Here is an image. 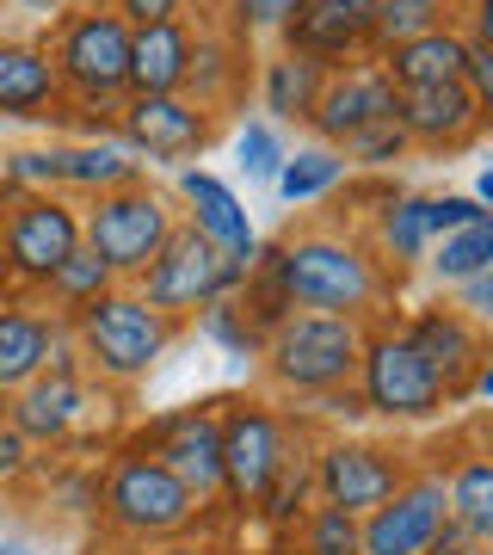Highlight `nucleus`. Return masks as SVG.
Returning a JSON list of instances; mask_svg holds the SVG:
<instances>
[{"mask_svg": "<svg viewBox=\"0 0 493 555\" xmlns=\"http://www.w3.org/2000/svg\"><path fill=\"white\" fill-rule=\"evenodd\" d=\"M241 266L229 254H217L210 241L197 235V229H185L179 222L173 235H167V247H160L148 266H142L137 278H130V291H137L155 315H167V321H192L197 309H210V302H222V297H235L241 291Z\"/></svg>", "mask_w": 493, "mask_h": 555, "instance_id": "6e6552de", "label": "nucleus"}, {"mask_svg": "<svg viewBox=\"0 0 493 555\" xmlns=\"http://www.w3.org/2000/svg\"><path fill=\"white\" fill-rule=\"evenodd\" d=\"M376 62H382V75L394 80V93H407V87H438V80H463V25H438L426 38L376 50Z\"/></svg>", "mask_w": 493, "mask_h": 555, "instance_id": "a878e982", "label": "nucleus"}, {"mask_svg": "<svg viewBox=\"0 0 493 555\" xmlns=\"http://www.w3.org/2000/svg\"><path fill=\"white\" fill-rule=\"evenodd\" d=\"M382 118H394V80L382 75L376 56H358V62L327 68L321 100H315V112H309V130H315V142H327V149H346L358 130H371V124H382Z\"/></svg>", "mask_w": 493, "mask_h": 555, "instance_id": "4468645a", "label": "nucleus"}, {"mask_svg": "<svg viewBox=\"0 0 493 555\" xmlns=\"http://www.w3.org/2000/svg\"><path fill=\"white\" fill-rule=\"evenodd\" d=\"M290 414H277L265 401H222V500L241 518H254L259 488L272 481L277 456L290 444Z\"/></svg>", "mask_w": 493, "mask_h": 555, "instance_id": "9d476101", "label": "nucleus"}, {"mask_svg": "<svg viewBox=\"0 0 493 555\" xmlns=\"http://www.w3.org/2000/svg\"><path fill=\"white\" fill-rule=\"evenodd\" d=\"M284 537H290V555H358V518L339 506H321V500Z\"/></svg>", "mask_w": 493, "mask_h": 555, "instance_id": "f704fd0d", "label": "nucleus"}, {"mask_svg": "<svg viewBox=\"0 0 493 555\" xmlns=\"http://www.w3.org/2000/svg\"><path fill=\"white\" fill-rule=\"evenodd\" d=\"M0 555H31V550H25V543H0Z\"/></svg>", "mask_w": 493, "mask_h": 555, "instance_id": "3c124183", "label": "nucleus"}, {"mask_svg": "<svg viewBox=\"0 0 493 555\" xmlns=\"http://www.w3.org/2000/svg\"><path fill=\"white\" fill-rule=\"evenodd\" d=\"M438 25H456V0H376V25H371V56L394 50L407 38H426Z\"/></svg>", "mask_w": 493, "mask_h": 555, "instance_id": "473e14b6", "label": "nucleus"}, {"mask_svg": "<svg viewBox=\"0 0 493 555\" xmlns=\"http://www.w3.org/2000/svg\"><path fill=\"white\" fill-rule=\"evenodd\" d=\"M481 550H488V537H475V531H463L456 518H444V525H438V537L419 555H481Z\"/></svg>", "mask_w": 493, "mask_h": 555, "instance_id": "a18cd8bd", "label": "nucleus"}, {"mask_svg": "<svg viewBox=\"0 0 493 555\" xmlns=\"http://www.w3.org/2000/svg\"><path fill=\"white\" fill-rule=\"evenodd\" d=\"M284 155H290V149L277 142V124L247 118V124L235 130V167H241L247 179H254V185H272L277 167H284Z\"/></svg>", "mask_w": 493, "mask_h": 555, "instance_id": "4c0bfd02", "label": "nucleus"}, {"mask_svg": "<svg viewBox=\"0 0 493 555\" xmlns=\"http://www.w3.org/2000/svg\"><path fill=\"white\" fill-rule=\"evenodd\" d=\"M105 7H112L130 31H137V25H160V20H185L179 0H105Z\"/></svg>", "mask_w": 493, "mask_h": 555, "instance_id": "c03bdc74", "label": "nucleus"}, {"mask_svg": "<svg viewBox=\"0 0 493 555\" xmlns=\"http://www.w3.org/2000/svg\"><path fill=\"white\" fill-rule=\"evenodd\" d=\"M358 352H364V321L290 309L265 334L259 364H265V383L277 396L309 401V396H327V389H346L358 377Z\"/></svg>", "mask_w": 493, "mask_h": 555, "instance_id": "7ed1b4c3", "label": "nucleus"}, {"mask_svg": "<svg viewBox=\"0 0 493 555\" xmlns=\"http://www.w3.org/2000/svg\"><path fill=\"white\" fill-rule=\"evenodd\" d=\"M93 513L105 518V531L130 537V543H173L210 506H197V494L167 463H155V456H142V451H118L112 469H105V481H99Z\"/></svg>", "mask_w": 493, "mask_h": 555, "instance_id": "39448f33", "label": "nucleus"}, {"mask_svg": "<svg viewBox=\"0 0 493 555\" xmlns=\"http://www.w3.org/2000/svg\"><path fill=\"white\" fill-rule=\"evenodd\" d=\"M62 327H68V339H75L80 364H87L93 377L118 383V389L142 383L160 358H167V346L179 339V321L155 315L130 284L105 291V297L87 302V309H75V321H62Z\"/></svg>", "mask_w": 493, "mask_h": 555, "instance_id": "f03ea898", "label": "nucleus"}, {"mask_svg": "<svg viewBox=\"0 0 493 555\" xmlns=\"http://www.w3.org/2000/svg\"><path fill=\"white\" fill-rule=\"evenodd\" d=\"M62 105V80L43 43H0V118H50Z\"/></svg>", "mask_w": 493, "mask_h": 555, "instance_id": "393cba45", "label": "nucleus"}, {"mask_svg": "<svg viewBox=\"0 0 493 555\" xmlns=\"http://www.w3.org/2000/svg\"><path fill=\"white\" fill-rule=\"evenodd\" d=\"M130 179H142V160L124 149V142H68L62 149V192H87V198H99V192H118V185H130Z\"/></svg>", "mask_w": 493, "mask_h": 555, "instance_id": "c85d7f7f", "label": "nucleus"}, {"mask_svg": "<svg viewBox=\"0 0 493 555\" xmlns=\"http://www.w3.org/2000/svg\"><path fill=\"white\" fill-rule=\"evenodd\" d=\"M259 266L272 272L284 302L290 309H309V315L371 321L376 302L389 297V266L352 229H302V235H284L272 247H259Z\"/></svg>", "mask_w": 493, "mask_h": 555, "instance_id": "f257e3e1", "label": "nucleus"}, {"mask_svg": "<svg viewBox=\"0 0 493 555\" xmlns=\"http://www.w3.org/2000/svg\"><path fill=\"white\" fill-rule=\"evenodd\" d=\"M451 309L456 315H469V321H488L493 315V272H475V278H463V284H451Z\"/></svg>", "mask_w": 493, "mask_h": 555, "instance_id": "37998d69", "label": "nucleus"}, {"mask_svg": "<svg viewBox=\"0 0 493 555\" xmlns=\"http://www.w3.org/2000/svg\"><path fill=\"white\" fill-rule=\"evenodd\" d=\"M130 451L167 463L197 494V506H217L222 500V401H197V408H173V414L148 420V433Z\"/></svg>", "mask_w": 493, "mask_h": 555, "instance_id": "9b49d317", "label": "nucleus"}, {"mask_svg": "<svg viewBox=\"0 0 493 555\" xmlns=\"http://www.w3.org/2000/svg\"><path fill=\"white\" fill-rule=\"evenodd\" d=\"M339 155H346V167H394V160H407L414 149H407V137H401V124L382 118V124H371V130H358Z\"/></svg>", "mask_w": 493, "mask_h": 555, "instance_id": "58836bf2", "label": "nucleus"}, {"mask_svg": "<svg viewBox=\"0 0 493 555\" xmlns=\"http://www.w3.org/2000/svg\"><path fill=\"white\" fill-rule=\"evenodd\" d=\"M0 179H13L20 192H62V149H13L0 160Z\"/></svg>", "mask_w": 493, "mask_h": 555, "instance_id": "ea45409f", "label": "nucleus"}, {"mask_svg": "<svg viewBox=\"0 0 493 555\" xmlns=\"http://www.w3.org/2000/svg\"><path fill=\"white\" fill-rule=\"evenodd\" d=\"M179 192V222L185 229H197V235L210 241L217 254H229L241 266V272H254L259 259V235H254V217H247V204H241V192L229 185L222 173H210V167H179L173 179Z\"/></svg>", "mask_w": 493, "mask_h": 555, "instance_id": "dca6fc26", "label": "nucleus"}, {"mask_svg": "<svg viewBox=\"0 0 493 555\" xmlns=\"http://www.w3.org/2000/svg\"><path fill=\"white\" fill-rule=\"evenodd\" d=\"M444 476L438 469H414L376 513L358 518V555H419L444 525Z\"/></svg>", "mask_w": 493, "mask_h": 555, "instance_id": "2eb2a0df", "label": "nucleus"}, {"mask_svg": "<svg viewBox=\"0 0 493 555\" xmlns=\"http://www.w3.org/2000/svg\"><path fill=\"white\" fill-rule=\"evenodd\" d=\"M309 506H315V438L302 433V426H290V444H284V456H277L272 481L259 488L254 518L265 525V531H290Z\"/></svg>", "mask_w": 493, "mask_h": 555, "instance_id": "b1692460", "label": "nucleus"}, {"mask_svg": "<svg viewBox=\"0 0 493 555\" xmlns=\"http://www.w3.org/2000/svg\"><path fill=\"white\" fill-rule=\"evenodd\" d=\"M20 297V284H13V266H7V247H0V302Z\"/></svg>", "mask_w": 493, "mask_h": 555, "instance_id": "8fccbe9b", "label": "nucleus"}, {"mask_svg": "<svg viewBox=\"0 0 493 555\" xmlns=\"http://www.w3.org/2000/svg\"><path fill=\"white\" fill-rule=\"evenodd\" d=\"M309 414H334V420H364V401H358V389L346 383V389H327V396H309Z\"/></svg>", "mask_w": 493, "mask_h": 555, "instance_id": "49530a36", "label": "nucleus"}, {"mask_svg": "<svg viewBox=\"0 0 493 555\" xmlns=\"http://www.w3.org/2000/svg\"><path fill=\"white\" fill-rule=\"evenodd\" d=\"M426 272L451 291V284H463V278L475 272H493V217L469 222V229H451V235H438L432 247H426Z\"/></svg>", "mask_w": 493, "mask_h": 555, "instance_id": "7c9ffc66", "label": "nucleus"}, {"mask_svg": "<svg viewBox=\"0 0 493 555\" xmlns=\"http://www.w3.org/2000/svg\"><path fill=\"white\" fill-rule=\"evenodd\" d=\"M0 247H7L20 297H38L62 259L80 247V204H68L62 192H25L0 217Z\"/></svg>", "mask_w": 493, "mask_h": 555, "instance_id": "1a4fd4ad", "label": "nucleus"}, {"mask_svg": "<svg viewBox=\"0 0 493 555\" xmlns=\"http://www.w3.org/2000/svg\"><path fill=\"white\" fill-rule=\"evenodd\" d=\"M371 25H376V0H309L290 25H284V50L339 68V62L371 56Z\"/></svg>", "mask_w": 493, "mask_h": 555, "instance_id": "6ab92c4d", "label": "nucleus"}, {"mask_svg": "<svg viewBox=\"0 0 493 555\" xmlns=\"http://www.w3.org/2000/svg\"><path fill=\"white\" fill-rule=\"evenodd\" d=\"M197 50L192 20H160L130 31V93H185Z\"/></svg>", "mask_w": 493, "mask_h": 555, "instance_id": "4be33fe9", "label": "nucleus"}, {"mask_svg": "<svg viewBox=\"0 0 493 555\" xmlns=\"http://www.w3.org/2000/svg\"><path fill=\"white\" fill-rule=\"evenodd\" d=\"M364 414L389 420V426H419V420H438L451 408L444 383L426 358L407 346V334L394 321H364V352H358V377H352Z\"/></svg>", "mask_w": 493, "mask_h": 555, "instance_id": "0eeeda50", "label": "nucleus"}, {"mask_svg": "<svg viewBox=\"0 0 493 555\" xmlns=\"http://www.w3.org/2000/svg\"><path fill=\"white\" fill-rule=\"evenodd\" d=\"M401 334H407V346H414V352L438 371L444 396H451V401H469V371L488 358L481 321L456 315L451 302H432V309H419V315L401 321Z\"/></svg>", "mask_w": 493, "mask_h": 555, "instance_id": "a211bd4d", "label": "nucleus"}, {"mask_svg": "<svg viewBox=\"0 0 493 555\" xmlns=\"http://www.w3.org/2000/svg\"><path fill=\"white\" fill-rule=\"evenodd\" d=\"M50 68L62 80V100L80 112H118L130 93V25L112 7H68L50 31Z\"/></svg>", "mask_w": 493, "mask_h": 555, "instance_id": "20e7f679", "label": "nucleus"}, {"mask_svg": "<svg viewBox=\"0 0 493 555\" xmlns=\"http://www.w3.org/2000/svg\"><path fill=\"white\" fill-rule=\"evenodd\" d=\"M179 7H185L192 20H217V13H222V0H179Z\"/></svg>", "mask_w": 493, "mask_h": 555, "instance_id": "09e8293b", "label": "nucleus"}, {"mask_svg": "<svg viewBox=\"0 0 493 555\" xmlns=\"http://www.w3.org/2000/svg\"><path fill=\"white\" fill-rule=\"evenodd\" d=\"M217 137V112H204L185 93H124L118 105V142L137 160H160V167H179L210 149Z\"/></svg>", "mask_w": 493, "mask_h": 555, "instance_id": "ddd939ff", "label": "nucleus"}, {"mask_svg": "<svg viewBox=\"0 0 493 555\" xmlns=\"http://www.w3.org/2000/svg\"><path fill=\"white\" fill-rule=\"evenodd\" d=\"M394 124L407 149H432V155H456L481 137L488 124V105L475 100L463 80H438V87H407L394 93Z\"/></svg>", "mask_w": 493, "mask_h": 555, "instance_id": "f3484780", "label": "nucleus"}, {"mask_svg": "<svg viewBox=\"0 0 493 555\" xmlns=\"http://www.w3.org/2000/svg\"><path fill=\"white\" fill-rule=\"evenodd\" d=\"M31 469H38V451H31V444H25V438L13 433L7 420H0V488H13V481H25Z\"/></svg>", "mask_w": 493, "mask_h": 555, "instance_id": "79ce46f5", "label": "nucleus"}, {"mask_svg": "<svg viewBox=\"0 0 493 555\" xmlns=\"http://www.w3.org/2000/svg\"><path fill=\"white\" fill-rule=\"evenodd\" d=\"M173 229H179L173 198L160 185H148V179H130L118 192H99V198L80 204V247L93 259H105L118 284H130L167 247Z\"/></svg>", "mask_w": 493, "mask_h": 555, "instance_id": "423d86ee", "label": "nucleus"}, {"mask_svg": "<svg viewBox=\"0 0 493 555\" xmlns=\"http://www.w3.org/2000/svg\"><path fill=\"white\" fill-rule=\"evenodd\" d=\"M56 339H62V321L50 309H38L31 297L0 302V401L13 396V389H25L31 377H43Z\"/></svg>", "mask_w": 493, "mask_h": 555, "instance_id": "412c9836", "label": "nucleus"}, {"mask_svg": "<svg viewBox=\"0 0 493 555\" xmlns=\"http://www.w3.org/2000/svg\"><path fill=\"white\" fill-rule=\"evenodd\" d=\"M247 80V43L235 31H222L217 20H197V50H192V75H185V100H197L204 112L241 100Z\"/></svg>", "mask_w": 493, "mask_h": 555, "instance_id": "5701e85b", "label": "nucleus"}, {"mask_svg": "<svg viewBox=\"0 0 493 555\" xmlns=\"http://www.w3.org/2000/svg\"><path fill=\"white\" fill-rule=\"evenodd\" d=\"M105 291H118V278H112V266H105V259L87 254V247H75V254L56 266V278L43 284V297L56 302V309H68V315H75V309H87V302H99Z\"/></svg>", "mask_w": 493, "mask_h": 555, "instance_id": "72a5a7b5", "label": "nucleus"}, {"mask_svg": "<svg viewBox=\"0 0 493 555\" xmlns=\"http://www.w3.org/2000/svg\"><path fill=\"white\" fill-rule=\"evenodd\" d=\"M137 555H222L217 543H192V537H173V543H142Z\"/></svg>", "mask_w": 493, "mask_h": 555, "instance_id": "de8ad7c7", "label": "nucleus"}, {"mask_svg": "<svg viewBox=\"0 0 493 555\" xmlns=\"http://www.w3.org/2000/svg\"><path fill=\"white\" fill-rule=\"evenodd\" d=\"M93 414V389H87V377H31L25 389H13L7 396V426L38 451V444H68L75 438V426Z\"/></svg>", "mask_w": 493, "mask_h": 555, "instance_id": "aec40b11", "label": "nucleus"}, {"mask_svg": "<svg viewBox=\"0 0 493 555\" xmlns=\"http://www.w3.org/2000/svg\"><path fill=\"white\" fill-rule=\"evenodd\" d=\"M463 87L481 105H493V38L481 31H463Z\"/></svg>", "mask_w": 493, "mask_h": 555, "instance_id": "a19ab883", "label": "nucleus"}, {"mask_svg": "<svg viewBox=\"0 0 493 555\" xmlns=\"http://www.w3.org/2000/svg\"><path fill=\"white\" fill-rule=\"evenodd\" d=\"M192 321H197V334L210 339V346H222V352L241 358V364H247V358H259V346H265V339L247 327V315H241L235 297H222V302H210V309H197Z\"/></svg>", "mask_w": 493, "mask_h": 555, "instance_id": "e433bc0d", "label": "nucleus"}, {"mask_svg": "<svg viewBox=\"0 0 493 555\" xmlns=\"http://www.w3.org/2000/svg\"><path fill=\"white\" fill-rule=\"evenodd\" d=\"M321 80L327 68L309 56H296V50H277V56L259 62V105L272 112V124H309L321 100Z\"/></svg>", "mask_w": 493, "mask_h": 555, "instance_id": "bb28decb", "label": "nucleus"}, {"mask_svg": "<svg viewBox=\"0 0 493 555\" xmlns=\"http://www.w3.org/2000/svg\"><path fill=\"white\" fill-rule=\"evenodd\" d=\"M438 476H444V513H451L463 531L493 543V463L481 451H463L456 463H444Z\"/></svg>", "mask_w": 493, "mask_h": 555, "instance_id": "c756f323", "label": "nucleus"}, {"mask_svg": "<svg viewBox=\"0 0 493 555\" xmlns=\"http://www.w3.org/2000/svg\"><path fill=\"white\" fill-rule=\"evenodd\" d=\"M407 476H414V463L401 451H389V444H371V438H327V444H315V500L352 518L376 513Z\"/></svg>", "mask_w": 493, "mask_h": 555, "instance_id": "f8f14e48", "label": "nucleus"}, {"mask_svg": "<svg viewBox=\"0 0 493 555\" xmlns=\"http://www.w3.org/2000/svg\"><path fill=\"white\" fill-rule=\"evenodd\" d=\"M302 7H309V0H222L217 25L235 31L241 43L247 38H284V25H290Z\"/></svg>", "mask_w": 493, "mask_h": 555, "instance_id": "c9c22d12", "label": "nucleus"}, {"mask_svg": "<svg viewBox=\"0 0 493 555\" xmlns=\"http://www.w3.org/2000/svg\"><path fill=\"white\" fill-rule=\"evenodd\" d=\"M432 247V222H426V192H394L389 204H376V222H371V254L382 266H414L426 259Z\"/></svg>", "mask_w": 493, "mask_h": 555, "instance_id": "cd10ccee", "label": "nucleus"}, {"mask_svg": "<svg viewBox=\"0 0 493 555\" xmlns=\"http://www.w3.org/2000/svg\"><path fill=\"white\" fill-rule=\"evenodd\" d=\"M346 173H352V167H346V155H339V149L309 142V149L284 155V167H277L272 185H277V198H284V204H315V198H327Z\"/></svg>", "mask_w": 493, "mask_h": 555, "instance_id": "2f4dec72", "label": "nucleus"}]
</instances>
